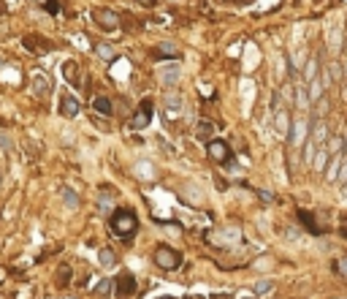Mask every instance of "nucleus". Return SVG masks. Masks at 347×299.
<instances>
[{
  "label": "nucleus",
  "instance_id": "8",
  "mask_svg": "<svg viewBox=\"0 0 347 299\" xmlns=\"http://www.w3.org/2000/svg\"><path fill=\"white\" fill-rule=\"evenodd\" d=\"M22 44H25V49L36 52V55H44V52L52 49V41H44L41 36H25V38H22Z\"/></svg>",
  "mask_w": 347,
  "mask_h": 299
},
{
  "label": "nucleus",
  "instance_id": "6",
  "mask_svg": "<svg viewBox=\"0 0 347 299\" xmlns=\"http://www.w3.org/2000/svg\"><path fill=\"white\" fill-rule=\"evenodd\" d=\"M114 294L117 299H128L136 294V278H133L130 272H119L117 280H114Z\"/></svg>",
  "mask_w": 347,
  "mask_h": 299
},
{
  "label": "nucleus",
  "instance_id": "16",
  "mask_svg": "<svg viewBox=\"0 0 347 299\" xmlns=\"http://www.w3.org/2000/svg\"><path fill=\"white\" fill-rule=\"evenodd\" d=\"M33 3H38V5H41V8H46V11H49V14H60V0H33Z\"/></svg>",
  "mask_w": 347,
  "mask_h": 299
},
{
  "label": "nucleus",
  "instance_id": "5",
  "mask_svg": "<svg viewBox=\"0 0 347 299\" xmlns=\"http://www.w3.org/2000/svg\"><path fill=\"white\" fill-rule=\"evenodd\" d=\"M92 22H95L101 30H117L119 27V14H114L112 8H95L92 11Z\"/></svg>",
  "mask_w": 347,
  "mask_h": 299
},
{
  "label": "nucleus",
  "instance_id": "13",
  "mask_svg": "<svg viewBox=\"0 0 347 299\" xmlns=\"http://www.w3.org/2000/svg\"><path fill=\"white\" fill-rule=\"evenodd\" d=\"M274 120H277V131L282 134V139H288V134H290V125H288V112L285 109H277V114H274Z\"/></svg>",
  "mask_w": 347,
  "mask_h": 299
},
{
  "label": "nucleus",
  "instance_id": "18",
  "mask_svg": "<svg viewBox=\"0 0 347 299\" xmlns=\"http://www.w3.org/2000/svg\"><path fill=\"white\" fill-rule=\"evenodd\" d=\"M33 79H36V93H38V95H46V93H49V84H46V76H44V74H33Z\"/></svg>",
  "mask_w": 347,
  "mask_h": 299
},
{
  "label": "nucleus",
  "instance_id": "15",
  "mask_svg": "<svg viewBox=\"0 0 347 299\" xmlns=\"http://www.w3.org/2000/svg\"><path fill=\"white\" fill-rule=\"evenodd\" d=\"M95 52H98V55H101L106 63L117 60V52H114V47H109V44H98V47H95Z\"/></svg>",
  "mask_w": 347,
  "mask_h": 299
},
{
  "label": "nucleus",
  "instance_id": "26",
  "mask_svg": "<svg viewBox=\"0 0 347 299\" xmlns=\"http://www.w3.org/2000/svg\"><path fill=\"white\" fill-rule=\"evenodd\" d=\"M62 196H65V201H68V204H71V207H76V204H79V199L73 196V193L68 191V188H65V193H62Z\"/></svg>",
  "mask_w": 347,
  "mask_h": 299
},
{
  "label": "nucleus",
  "instance_id": "32",
  "mask_svg": "<svg viewBox=\"0 0 347 299\" xmlns=\"http://www.w3.org/2000/svg\"><path fill=\"white\" fill-rule=\"evenodd\" d=\"M212 299H233V297H231V294H215Z\"/></svg>",
  "mask_w": 347,
  "mask_h": 299
},
{
  "label": "nucleus",
  "instance_id": "24",
  "mask_svg": "<svg viewBox=\"0 0 347 299\" xmlns=\"http://www.w3.org/2000/svg\"><path fill=\"white\" fill-rule=\"evenodd\" d=\"M271 289H274V283H271V280H260V283L255 286V291H258V294H269Z\"/></svg>",
  "mask_w": 347,
  "mask_h": 299
},
{
  "label": "nucleus",
  "instance_id": "22",
  "mask_svg": "<svg viewBox=\"0 0 347 299\" xmlns=\"http://www.w3.org/2000/svg\"><path fill=\"white\" fill-rule=\"evenodd\" d=\"M342 166V155L337 152V158L331 160V169H328V180H337V169Z\"/></svg>",
  "mask_w": 347,
  "mask_h": 299
},
{
  "label": "nucleus",
  "instance_id": "33",
  "mask_svg": "<svg viewBox=\"0 0 347 299\" xmlns=\"http://www.w3.org/2000/svg\"><path fill=\"white\" fill-rule=\"evenodd\" d=\"M3 11H5V5H3V3H0V16H3Z\"/></svg>",
  "mask_w": 347,
  "mask_h": 299
},
{
  "label": "nucleus",
  "instance_id": "27",
  "mask_svg": "<svg viewBox=\"0 0 347 299\" xmlns=\"http://www.w3.org/2000/svg\"><path fill=\"white\" fill-rule=\"evenodd\" d=\"M0 150H11V139L5 134H0Z\"/></svg>",
  "mask_w": 347,
  "mask_h": 299
},
{
  "label": "nucleus",
  "instance_id": "14",
  "mask_svg": "<svg viewBox=\"0 0 347 299\" xmlns=\"http://www.w3.org/2000/svg\"><path fill=\"white\" fill-rule=\"evenodd\" d=\"M215 128H220V125L209 123V120H201V123H198V128H195V136H201V139H209V136H212V131H215Z\"/></svg>",
  "mask_w": 347,
  "mask_h": 299
},
{
  "label": "nucleus",
  "instance_id": "20",
  "mask_svg": "<svg viewBox=\"0 0 347 299\" xmlns=\"http://www.w3.org/2000/svg\"><path fill=\"white\" fill-rule=\"evenodd\" d=\"M112 291H114V283H112V280H101V283H98L95 286V294H101V297H106V294H112Z\"/></svg>",
  "mask_w": 347,
  "mask_h": 299
},
{
  "label": "nucleus",
  "instance_id": "10",
  "mask_svg": "<svg viewBox=\"0 0 347 299\" xmlns=\"http://www.w3.org/2000/svg\"><path fill=\"white\" fill-rule=\"evenodd\" d=\"M176 55H179V49L174 44H158L152 49V60H174Z\"/></svg>",
  "mask_w": 347,
  "mask_h": 299
},
{
  "label": "nucleus",
  "instance_id": "31",
  "mask_svg": "<svg viewBox=\"0 0 347 299\" xmlns=\"http://www.w3.org/2000/svg\"><path fill=\"white\" fill-rule=\"evenodd\" d=\"M138 3H141V5H144V8H152V5H155V3H158V0H138Z\"/></svg>",
  "mask_w": 347,
  "mask_h": 299
},
{
  "label": "nucleus",
  "instance_id": "36",
  "mask_svg": "<svg viewBox=\"0 0 347 299\" xmlns=\"http://www.w3.org/2000/svg\"><path fill=\"white\" fill-rule=\"evenodd\" d=\"M160 299H174V297H160Z\"/></svg>",
  "mask_w": 347,
  "mask_h": 299
},
{
  "label": "nucleus",
  "instance_id": "7",
  "mask_svg": "<svg viewBox=\"0 0 347 299\" xmlns=\"http://www.w3.org/2000/svg\"><path fill=\"white\" fill-rule=\"evenodd\" d=\"M296 215H298V223H301V226H304L309 234H315V237L326 234V226H320V223H317L315 212H309V210H296Z\"/></svg>",
  "mask_w": 347,
  "mask_h": 299
},
{
  "label": "nucleus",
  "instance_id": "4",
  "mask_svg": "<svg viewBox=\"0 0 347 299\" xmlns=\"http://www.w3.org/2000/svg\"><path fill=\"white\" fill-rule=\"evenodd\" d=\"M206 152H209L212 160H217V163H225L228 169H233V150L225 145V142L212 139L209 145H206Z\"/></svg>",
  "mask_w": 347,
  "mask_h": 299
},
{
  "label": "nucleus",
  "instance_id": "30",
  "mask_svg": "<svg viewBox=\"0 0 347 299\" xmlns=\"http://www.w3.org/2000/svg\"><path fill=\"white\" fill-rule=\"evenodd\" d=\"M328 158V152H320V155H317V160H315V166H323V160H326Z\"/></svg>",
  "mask_w": 347,
  "mask_h": 299
},
{
  "label": "nucleus",
  "instance_id": "28",
  "mask_svg": "<svg viewBox=\"0 0 347 299\" xmlns=\"http://www.w3.org/2000/svg\"><path fill=\"white\" fill-rule=\"evenodd\" d=\"M339 234L347 239V215H342V226H339Z\"/></svg>",
  "mask_w": 347,
  "mask_h": 299
},
{
  "label": "nucleus",
  "instance_id": "34",
  "mask_svg": "<svg viewBox=\"0 0 347 299\" xmlns=\"http://www.w3.org/2000/svg\"><path fill=\"white\" fill-rule=\"evenodd\" d=\"M342 193H345V196H347V182H345V191H342Z\"/></svg>",
  "mask_w": 347,
  "mask_h": 299
},
{
  "label": "nucleus",
  "instance_id": "1",
  "mask_svg": "<svg viewBox=\"0 0 347 299\" xmlns=\"http://www.w3.org/2000/svg\"><path fill=\"white\" fill-rule=\"evenodd\" d=\"M109 228H112L114 237H122V239H130L138 228V218L133 210H114V215L109 218Z\"/></svg>",
  "mask_w": 347,
  "mask_h": 299
},
{
  "label": "nucleus",
  "instance_id": "35",
  "mask_svg": "<svg viewBox=\"0 0 347 299\" xmlns=\"http://www.w3.org/2000/svg\"><path fill=\"white\" fill-rule=\"evenodd\" d=\"M342 269H345V275H347V264H342Z\"/></svg>",
  "mask_w": 347,
  "mask_h": 299
},
{
  "label": "nucleus",
  "instance_id": "12",
  "mask_svg": "<svg viewBox=\"0 0 347 299\" xmlns=\"http://www.w3.org/2000/svg\"><path fill=\"white\" fill-rule=\"evenodd\" d=\"M92 109H95V112H101V114H106V117H112L114 114V103L106 98V95H98L95 101H92Z\"/></svg>",
  "mask_w": 347,
  "mask_h": 299
},
{
  "label": "nucleus",
  "instance_id": "17",
  "mask_svg": "<svg viewBox=\"0 0 347 299\" xmlns=\"http://www.w3.org/2000/svg\"><path fill=\"white\" fill-rule=\"evenodd\" d=\"M304 136H306V123L301 120V123H296V136L290 139V147H298V145H301V139H304Z\"/></svg>",
  "mask_w": 347,
  "mask_h": 299
},
{
  "label": "nucleus",
  "instance_id": "19",
  "mask_svg": "<svg viewBox=\"0 0 347 299\" xmlns=\"http://www.w3.org/2000/svg\"><path fill=\"white\" fill-rule=\"evenodd\" d=\"M57 283H60V286H68V283H71V267H68V264L57 269Z\"/></svg>",
  "mask_w": 347,
  "mask_h": 299
},
{
  "label": "nucleus",
  "instance_id": "2",
  "mask_svg": "<svg viewBox=\"0 0 347 299\" xmlns=\"http://www.w3.org/2000/svg\"><path fill=\"white\" fill-rule=\"evenodd\" d=\"M152 258H155V264H158L160 269H166V272H174V269L182 267V253L169 248V245H160Z\"/></svg>",
  "mask_w": 347,
  "mask_h": 299
},
{
  "label": "nucleus",
  "instance_id": "11",
  "mask_svg": "<svg viewBox=\"0 0 347 299\" xmlns=\"http://www.w3.org/2000/svg\"><path fill=\"white\" fill-rule=\"evenodd\" d=\"M60 114L62 117H76L79 114V101L73 95H62L60 98Z\"/></svg>",
  "mask_w": 347,
  "mask_h": 299
},
{
  "label": "nucleus",
  "instance_id": "23",
  "mask_svg": "<svg viewBox=\"0 0 347 299\" xmlns=\"http://www.w3.org/2000/svg\"><path fill=\"white\" fill-rule=\"evenodd\" d=\"M296 95H298V106H309V95H306V90L298 84L296 87Z\"/></svg>",
  "mask_w": 347,
  "mask_h": 299
},
{
  "label": "nucleus",
  "instance_id": "3",
  "mask_svg": "<svg viewBox=\"0 0 347 299\" xmlns=\"http://www.w3.org/2000/svg\"><path fill=\"white\" fill-rule=\"evenodd\" d=\"M152 112H155V103H152V98H144L141 103H138L136 114L130 117V128H133V131H144L149 123H152Z\"/></svg>",
  "mask_w": 347,
  "mask_h": 299
},
{
  "label": "nucleus",
  "instance_id": "25",
  "mask_svg": "<svg viewBox=\"0 0 347 299\" xmlns=\"http://www.w3.org/2000/svg\"><path fill=\"white\" fill-rule=\"evenodd\" d=\"M342 150V139H331V145H328V152H339Z\"/></svg>",
  "mask_w": 347,
  "mask_h": 299
},
{
  "label": "nucleus",
  "instance_id": "21",
  "mask_svg": "<svg viewBox=\"0 0 347 299\" xmlns=\"http://www.w3.org/2000/svg\"><path fill=\"white\" fill-rule=\"evenodd\" d=\"M101 264L103 267H114V264H117V256H114V250H101Z\"/></svg>",
  "mask_w": 347,
  "mask_h": 299
},
{
  "label": "nucleus",
  "instance_id": "9",
  "mask_svg": "<svg viewBox=\"0 0 347 299\" xmlns=\"http://www.w3.org/2000/svg\"><path fill=\"white\" fill-rule=\"evenodd\" d=\"M79 63L76 60H65L62 63V76H65L68 84H73V87H79Z\"/></svg>",
  "mask_w": 347,
  "mask_h": 299
},
{
  "label": "nucleus",
  "instance_id": "29",
  "mask_svg": "<svg viewBox=\"0 0 347 299\" xmlns=\"http://www.w3.org/2000/svg\"><path fill=\"white\" fill-rule=\"evenodd\" d=\"M258 196L263 199V201H274V196H271V193H266V191H258Z\"/></svg>",
  "mask_w": 347,
  "mask_h": 299
}]
</instances>
